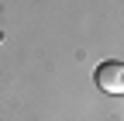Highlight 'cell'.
<instances>
[{
  "label": "cell",
  "instance_id": "6da1fadb",
  "mask_svg": "<svg viewBox=\"0 0 124 121\" xmlns=\"http://www.w3.org/2000/svg\"><path fill=\"white\" fill-rule=\"evenodd\" d=\"M97 86L107 94H121L124 90V66L121 62H103L97 69Z\"/></svg>",
  "mask_w": 124,
  "mask_h": 121
}]
</instances>
